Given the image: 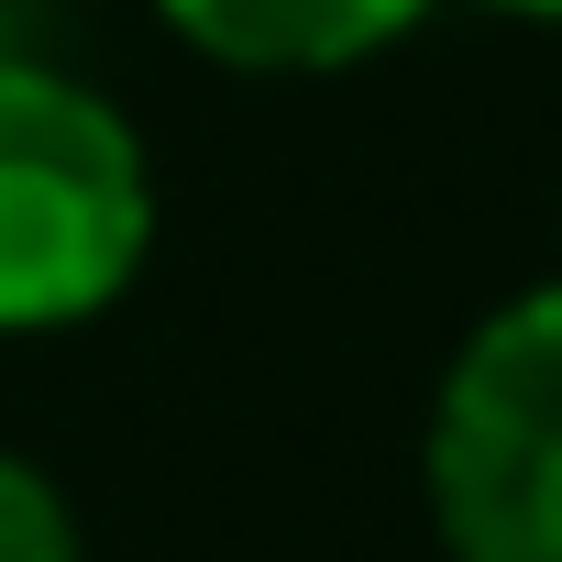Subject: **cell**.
Returning a JSON list of instances; mask_svg holds the SVG:
<instances>
[{
    "mask_svg": "<svg viewBox=\"0 0 562 562\" xmlns=\"http://www.w3.org/2000/svg\"><path fill=\"white\" fill-rule=\"evenodd\" d=\"M155 254V155L67 67L0 56V331L100 321Z\"/></svg>",
    "mask_w": 562,
    "mask_h": 562,
    "instance_id": "1",
    "label": "cell"
},
{
    "mask_svg": "<svg viewBox=\"0 0 562 562\" xmlns=\"http://www.w3.org/2000/svg\"><path fill=\"white\" fill-rule=\"evenodd\" d=\"M419 485L452 562H562V276L463 331L430 397Z\"/></svg>",
    "mask_w": 562,
    "mask_h": 562,
    "instance_id": "2",
    "label": "cell"
},
{
    "mask_svg": "<svg viewBox=\"0 0 562 562\" xmlns=\"http://www.w3.org/2000/svg\"><path fill=\"white\" fill-rule=\"evenodd\" d=\"M144 12L232 78H342L408 45L430 23V0H144Z\"/></svg>",
    "mask_w": 562,
    "mask_h": 562,
    "instance_id": "3",
    "label": "cell"
},
{
    "mask_svg": "<svg viewBox=\"0 0 562 562\" xmlns=\"http://www.w3.org/2000/svg\"><path fill=\"white\" fill-rule=\"evenodd\" d=\"M0 562H89V529H78V496L0 441Z\"/></svg>",
    "mask_w": 562,
    "mask_h": 562,
    "instance_id": "4",
    "label": "cell"
},
{
    "mask_svg": "<svg viewBox=\"0 0 562 562\" xmlns=\"http://www.w3.org/2000/svg\"><path fill=\"white\" fill-rule=\"evenodd\" d=\"M474 12H496V23H562V0H474Z\"/></svg>",
    "mask_w": 562,
    "mask_h": 562,
    "instance_id": "5",
    "label": "cell"
}]
</instances>
